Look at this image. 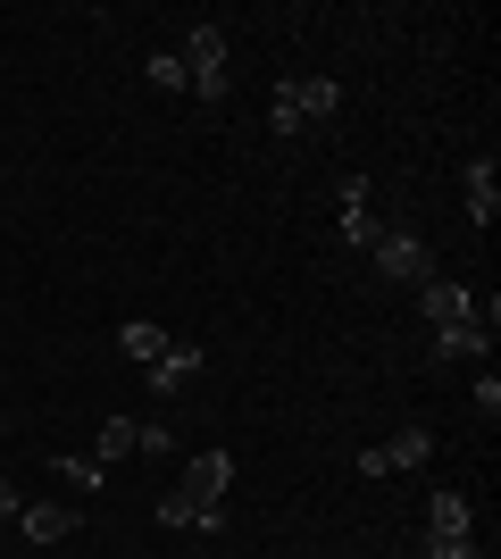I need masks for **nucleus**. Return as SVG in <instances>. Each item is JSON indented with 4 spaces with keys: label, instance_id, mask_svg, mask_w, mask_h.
Listing matches in <instances>:
<instances>
[{
    "label": "nucleus",
    "instance_id": "obj_1",
    "mask_svg": "<svg viewBox=\"0 0 501 559\" xmlns=\"http://www.w3.org/2000/svg\"><path fill=\"white\" fill-rule=\"evenodd\" d=\"M418 318H427L434 334H452V326H501V301H493V293H468V284H452V276H427V284H418Z\"/></svg>",
    "mask_w": 501,
    "mask_h": 559
},
{
    "label": "nucleus",
    "instance_id": "obj_2",
    "mask_svg": "<svg viewBox=\"0 0 501 559\" xmlns=\"http://www.w3.org/2000/svg\"><path fill=\"white\" fill-rule=\"evenodd\" d=\"M368 267L393 276V284H427L434 276V251H427V234H418V226H384L377 242H368Z\"/></svg>",
    "mask_w": 501,
    "mask_h": 559
},
{
    "label": "nucleus",
    "instance_id": "obj_3",
    "mask_svg": "<svg viewBox=\"0 0 501 559\" xmlns=\"http://www.w3.org/2000/svg\"><path fill=\"white\" fill-rule=\"evenodd\" d=\"M176 59H184V93L192 100H226V34H217V25H192Z\"/></svg>",
    "mask_w": 501,
    "mask_h": 559
},
{
    "label": "nucleus",
    "instance_id": "obj_4",
    "mask_svg": "<svg viewBox=\"0 0 501 559\" xmlns=\"http://www.w3.org/2000/svg\"><path fill=\"white\" fill-rule=\"evenodd\" d=\"M285 100H293V117H301V134H310V126H334L343 84H334V75H301V84H285Z\"/></svg>",
    "mask_w": 501,
    "mask_h": 559
},
{
    "label": "nucleus",
    "instance_id": "obj_5",
    "mask_svg": "<svg viewBox=\"0 0 501 559\" xmlns=\"http://www.w3.org/2000/svg\"><path fill=\"white\" fill-rule=\"evenodd\" d=\"M159 526H176V535H184V526H201V535H217V526H226V501H201V492H159Z\"/></svg>",
    "mask_w": 501,
    "mask_h": 559
},
{
    "label": "nucleus",
    "instance_id": "obj_6",
    "mask_svg": "<svg viewBox=\"0 0 501 559\" xmlns=\"http://www.w3.org/2000/svg\"><path fill=\"white\" fill-rule=\"evenodd\" d=\"M460 201H468V217H477V226H493V217H501V176H493V159H468V167H460Z\"/></svg>",
    "mask_w": 501,
    "mask_h": 559
},
{
    "label": "nucleus",
    "instance_id": "obj_7",
    "mask_svg": "<svg viewBox=\"0 0 501 559\" xmlns=\"http://www.w3.org/2000/svg\"><path fill=\"white\" fill-rule=\"evenodd\" d=\"M143 376H151V393H184L192 376H201V343H167Z\"/></svg>",
    "mask_w": 501,
    "mask_h": 559
},
{
    "label": "nucleus",
    "instance_id": "obj_8",
    "mask_svg": "<svg viewBox=\"0 0 501 559\" xmlns=\"http://www.w3.org/2000/svg\"><path fill=\"white\" fill-rule=\"evenodd\" d=\"M17 535L25 543H68L75 535V510H68V501H25V510H17Z\"/></svg>",
    "mask_w": 501,
    "mask_h": 559
},
{
    "label": "nucleus",
    "instance_id": "obj_9",
    "mask_svg": "<svg viewBox=\"0 0 501 559\" xmlns=\"http://www.w3.org/2000/svg\"><path fill=\"white\" fill-rule=\"evenodd\" d=\"M226 485H235V460H226V451H192V460H184V492L226 501Z\"/></svg>",
    "mask_w": 501,
    "mask_h": 559
},
{
    "label": "nucleus",
    "instance_id": "obj_10",
    "mask_svg": "<svg viewBox=\"0 0 501 559\" xmlns=\"http://www.w3.org/2000/svg\"><path fill=\"white\" fill-rule=\"evenodd\" d=\"M377 234H384V217L368 210V185L351 176V185H343V242H351V251H368Z\"/></svg>",
    "mask_w": 501,
    "mask_h": 559
},
{
    "label": "nucleus",
    "instance_id": "obj_11",
    "mask_svg": "<svg viewBox=\"0 0 501 559\" xmlns=\"http://www.w3.org/2000/svg\"><path fill=\"white\" fill-rule=\"evenodd\" d=\"M126 451H143V418H100V443H93V460L109 467V460H126Z\"/></svg>",
    "mask_w": 501,
    "mask_h": 559
},
{
    "label": "nucleus",
    "instance_id": "obj_12",
    "mask_svg": "<svg viewBox=\"0 0 501 559\" xmlns=\"http://www.w3.org/2000/svg\"><path fill=\"white\" fill-rule=\"evenodd\" d=\"M377 451H384V467H427L434 460V435H427V426H402V435L377 443Z\"/></svg>",
    "mask_w": 501,
    "mask_h": 559
},
{
    "label": "nucleus",
    "instance_id": "obj_13",
    "mask_svg": "<svg viewBox=\"0 0 501 559\" xmlns=\"http://www.w3.org/2000/svg\"><path fill=\"white\" fill-rule=\"evenodd\" d=\"M427 526H434V535H468V526H477L468 492H434V501H427Z\"/></svg>",
    "mask_w": 501,
    "mask_h": 559
},
{
    "label": "nucleus",
    "instance_id": "obj_14",
    "mask_svg": "<svg viewBox=\"0 0 501 559\" xmlns=\"http://www.w3.org/2000/svg\"><path fill=\"white\" fill-rule=\"evenodd\" d=\"M118 343H126V359H143V368H151V359H159V350L176 343V334H159L151 318H126V326H118Z\"/></svg>",
    "mask_w": 501,
    "mask_h": 559
},
{
    "label": "nucleus",
    "instance_id": "obj_15",
    "mask_svg": "<svg viewBox=\"0 0 501 559\" xmlns=\"http://www.w3.org/2000/svg\"><path fill=\"white\" fill-rule=\"evenodd\" d=\"M434 350H443V359H485V350H493V326H452V334H434Z\"/></svg>",
    "mask_w": 501,
    "mask_h": 559
},
{
    "label": "nucleus",
    "instance_id": "obj_16",
    "mask_svg": "<svg viewBox=\"0 0 501 559\" xmlns=\"http://www.w3.org/2000/svg\"><path fill=\"white\" fill-rule=\"evenodd\" d=\"M50 476H68V485L100 492V476H109V467H100V460H84V451H59V460H50Z\"/></svg>",
    "mask_w": 501,
    "mask_h": 559
},
{
    "label": "nucleus",
    "instance_id": "obj_17",
    "mask_svg": "<svg viewBox=\"0 0 501 559\" xmlns=\"http://www.w3.org/2000/svg\"><path fill=\"white\" fill-rule=\"evenodd\" d=\"M151 84H159V93H184V59H176V50H151Z\"/></svg>",
    "mask_w": 501,
    "mask_h": 559
},
{
    "label": "nucleus",
    "instance_id": "obj_18",
    "mask_svg": "<svg viewBox=\"0 0 501 559\" xmlns=\"http://www.w3.org/2000/svg\"><path fill=\"white\" fill-rule=\"evenodd\" d=\"M427 559H485V551H477V535H434Z\"/></svg>",
    "mask_w": 501,
    "mask_h": 559
},
{
    "label": "nucleus",
    "instance_id": "obj_19",
    "mask_svg": "<svg viewBox=\"0 0 501 559\" xmlns=\"http://www.w3.org/2000/svg\"><path fill=\"white\" fill-rule=\"evenodd\" d=\"M0 518H17V485L9 476H0Z\"/></svg>",
    "mask_w": 501,
    "mask_h": 559
},
{
    "label": "nucleus",
    "instance_id": "obj_20",
    "mask_svg": "<svg viewBox=\"0 0 501 559\" xmlns=\"http://www.w3.org/2000/svg\"><path fill=\"white\" fill-rule=\"evenodd\" d=\"M0 443H9V418H0Z\"/></svg>",
    "mask_w": 501,
    "mask_h": 559
}]
</instances>
